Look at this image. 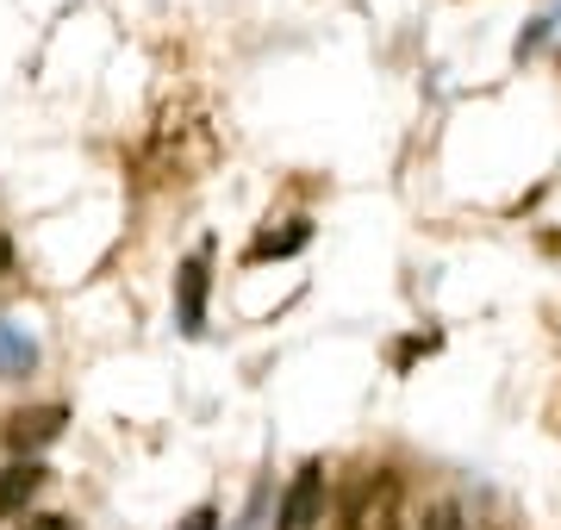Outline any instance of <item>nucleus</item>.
<instances>
[{
	"instance_id": "obj_13",
	"label": "nucleus",
	"mask_w": 561,
	"mask_h": 530,
	"mask_svg": "<svg viewBox=\"0 0 561 530\" xmlns=\"http://www.w3.org/2000/svg\"><path fill=\"white\" fill-rule=\"evenodd\" d=\"M7 268H13V244H7V238H0V275H7Z\"/></svg>"
},
{
	"instance_id": "obj_9",
	"label": "nucleus",
	"mask_w": 561,
	"mask_h": 530,
	"mask_svg": "<svg viewBox=\"0 0 561 530\" xmlns=\"http://www.w3.org/2000/svg\"><path fill=\"white\" fill-rule=\"evenodd\" d=\"M375 530H405L400 525V493H393V481H387V493H381V506H375V518H368Z\"/></svg>"
},
{
	"instance_id": "obj_5",
	"label": "nucleus",
	"mask_w": 561,
	"mask_h": 530,
	"mask_svg": "<svg viewBox=\"0 0 561 530\" xmlns=\"http://www.w3.org/2000/svg\"><path fill=\"white\" fill-rule=\"evenodd\" d=\"M44 481H50V469H44V462H32V456H20L13 469H0V525H7V518H20V511L38 499Z\"/></svg>"
},
{
	"instance_id": "obj_6",
	"label": "nucleus",
	"mask_w": 561,
	"mask_h": 530,
	"mask_svg": "<svg viewBox=\"0 0 561 530\" xmlns=\"http://www.w3.org/2000/svg\"><path fill=\"white\" fill-rule=\"evenodd\" d=\"M32 368H38V344L20 325H0V381H20Z\"/></svg>"
},
{
	"instance_id": "obj_2",
	"label": "nucleus",
	"mask_w": 561,
	"mask_h": 530,
	"mask_svg": "<svg viewBox=\"0 0 561 530\" xmlns=\"http://www.w3.org/2000/svg\"><path fill=\"white\" fill-rule=\"evenodd\" d=\"M206 287H213V244H201L175 268V325L187 331V337L206 331Z\"/></svg>"
},
{
	"instance_id": "obj_7",
	"label": "nucleus",
	"mask_w": 561,
	"mask_h": 530,
	"mask_svg": "<svg viewBox=\"0 0 561 530\" xmlns=\"http://www.w3.org/2000/svg\"><path fill=\"white\" fill-rule=\"evenodd\" d=\"M306 244H312V224L294 219L287 231H262L256 244L243 250V256H250V263H268V256H294V250H306Z\"/></svg>"
},
{
	"instance_id": "obj_11",
	"label": "nucleus",
	"mask_w": 561,
	"mask_h": 530,
	"mask_svg": "<svg viewBox=\"0 0 561 530\" xmlns=\"http://www.w3.org/2000/svg\"><path fill=\"white\" fill-rule=\"evenodd\" d=\"M175 530H219V511H213V506H194Z\"/></svg>"
},
{
	"instance_id": "obj_12",
	"label": "nucleus",
	"mask_w": 561,
	"mask_h": 530,
	"mask_svg": "<svg viewBox=\"0 0 561 530\" xmlns=\"http://www.w3.org/2000/svg\"><path fill=\"white\" fill-rule=\"evenodd\" d=\"M25 530H76L69 518H57V511H44V518H25Z\"/></svg>"
},
{
	"instance_id": "obj_8",
	"label": "nucleus",
	"mask_w": 561,
	"mask_h": 530,
	"mask_svg": "<svg viewBox=\"0 0 561 530\" xmlns=\"http://www.w3.org/2000/svg\"><path fill=\"white\" fill-rule=\"evenodd\" d=\"M419 530H461V506H456V499H437V506L424 511Z\"/></svg>"
},
{
	"instance_id": "obj_4",
	"label": "nucleus",
	"mask_w": 561,
	"mask_h": 530,
	"mask_svg": "<svg viewBox=\"0 0 561 530\" xmlns=\"http://www.w3.org/2000/svg\"><path fill=\"white\" fill-rule=\"evenodd\" d=\"M387 481H393L387 469H356L350 474V487H343V499H337V530H368V518H375V506H381Z\"/></svg>"
},
{
	"instance_id": "obj_3",
	"label": "nucleus",
	"mask_w": 561,
	"mask_h": 530,
	"mask_svg": "<svg viewBox=\"0 0 561 530\" xmlns=\"http://www.w3.org/2000/svg\"><path fill=\"white\" fill-rule=\"evenodd\" d=\"M62 425H69V406H25V412H13V418L0 425V437H7L13 456H32V449L57 443Z\"/></svg>"
},
{
	"instance_id": "obj_1",
	"label": "nucleus",
	"mask_w": 561,
	"mask_h": 530,
	"mask_svg": "<svg viewBox=\"0 0 561 530\" xmlns=\"http://www.w3.org/2000/svg\"><path fill=\"white\" fill-rule=\"evenodd\" d=\"M324 506H331V481H324V462H300V474L287 481L275 511V530H319Z\"/></svg>"
},
{
	"instance_id": "obj_10",
	"label": "nucleus",
	"mask_w": 561,
	"mask_h": 530,
	"mask_svg": "<svg viewBox=\"0 0 561 530\" xmlns=\"http://www.w3.org/2000/svg\"><path fill=\"white\" fill-rule=\"evenodd\" d=\"M424 349H437V337H405V344L393 349V368H405L412 356H424Z\"/></svg>"
}]
</instances>
